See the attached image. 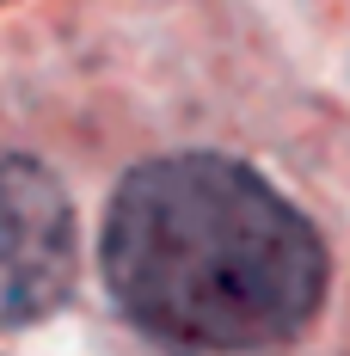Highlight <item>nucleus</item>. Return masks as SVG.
Segmentation results:
<instances>
[{"mask_svg": "<svg viewBox=\"0 0 350 356\" xmlns=\"http://www.w3.org/2000/svg\"><path fill=\"white\" fill-rule=\"evenodd\" d=\"M99 264L141 332L221 356L289 344L326 295L319 227L221 154H166L123 178Z\"/></svg>", "mask_w": 350, "mask_h": 356, "instance_id": "nucleus-1", "label": "nucleus"}, {"mask_svg": "<svg viewBox=\"0 0 350 356\" xmlns=\"http://www.w3.org/2000/svg\"><path fill=\"white\" fill-rule=\"evenodd\" d=\"M80 264L74 203L31 154L0 147V332L62 307Z\"/></svg>", "mask_w": 350, "mask_h": 356, "instance_id": "nucleus-2", "label": "nucleus"}]
</instances>
